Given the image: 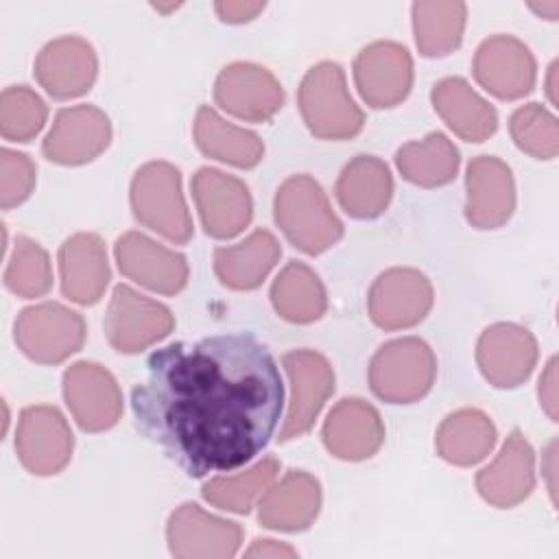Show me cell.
Masks as SVG:
<instances>
[{
  "mask_svg": "<svg viewBox=\"0 0 559 559\" xmlns=\"http://www.w3.org/2000/svg\"><path fill=\"white\" fill-rule=\"evenodd\" d=\"M282 404L275 358L249 332L155 349L146 380L131 391L140 432L192 478L229 472L262 452Z\"/></svg>",
  "mask_w": 559,
  "mask_h": 559,
  "instance_id": "1",
  "label": "cell"
},
{
  "mask_svg": "<svg viewBox=\"0 0 559 559\" xmlns=\"http://www.w3.org/2000/svg\"><path fill=\"white\" fill-rule=\"evenodd\" d=\"M273 218L286 240L308 255H319L343 238L341 218L310 175H293L277 188Z\"/></svg>",
  "mask_w": 559,
  "mask_h": 559,
  "instance_id": "2",
  "label": "cell"
},
{
  "mask_svg": "<svg viewBox=\"0 0 559 559\" xmlns=\"http://www.w3.org/2000/svg\"><path fill=\"white\" fill-rule=\"evenodd\" d=\"M297 103L308 131L321 140H349L365 124V114L354 103L336 61H321L306 72Z\"/></svg>",
  "mask_w": 559,
  "mask_h": 559,
  "instance_id": "3",
  "label": "cell"
},
{
  "mask_svg": "<svg viewBox=\"0 0 559 559\" xmlns=\"http://www.w3.org/2000/svg\"><path fill=\"white\" fill-rule=\"evenodd\" d=\"M129 201L133 216L170 242L183 245L194 227L181 190V173L168 162H148L131 179Z\"/></svg>",
  "mask_w": 559,
  "mask_h": 559,
  "instance_id": "4",
  "label": "cell"
},
{
  "mask_svg": "<svg viewBox=\"0 0 559 559\" xmlns=\"http://www.w3.org/2000/svg\"><path fill=\"white\" fill-rule=\"evenodd\" d=\"M437 356L417 336H402L384 343L369 362V386L376 397L389 404L421 400L435 384Z\"/></svg>",
  "mask_w": 559,
  "mask_h": 559,
  "instance_id": "5",
  "label": "cell"
},
{
  "mask_svg": "<svg viewBox=\"0 0 559 559\" xmlns=\"http://www.w3.org/2000/svg\"><path fill=\"white\" fill-rule=\"evenodd\" d=\"M85 319L57 301L20 310L13 338L22 354L39 365H57L76 354L85 343Z\"/></svg>",
  "mask_w": 559,
  "mask_h": 559,
  "instance_id": "6",
  "label": "cell"
},
{
  "mask_svg": "<svg viewBox=\"0 0 559 559\" xmlns=\"http://www.w3.org/2000/svg\"><path fill=\"white\" fill-rule=\"evenodd\" d=\"M103 325L116 352L135 354L166 338L175 328V317L164 304L127 284H118L111 293Z\"/></svg>",
  "mask_w": 559,
  "mask_h": 559,
  "instance_id": "7",
  "label": "cell"
},
{
  "mask_svg": "<svg viewBox=\"0 0 559 559\" xmlns=\"http://www.w3.org/2000/svg\"><path fill=\"white\" fill-rule=\"evenodd\" d=\"M290 382V402L280 441L306 435L319 417L323 404L334 393V369L328 358L314 349H293L282 356Z\"/></svg>",
  "mask_w": 559,
  "mask_h": 559,
  "instance_id": "8",
  "label": "cell"
},
{
  "mask_svg": "<svg viewBox=\"0 0 559 559\" xmlns=\"http://www.w3.org/2000/svg\"><path fill=\"white\" fill-rule=\"evenodd\" d=\"M435 301L430 280L411 266L380 273L367 295L371 321L382 330H406L426 319Z\"/></svg>",
  "mask_w": 559,
  "mask_h": 559,
  "instance_id": "9",
  "label": "cell"
},
{
  "mask_svg": "<svg viewBox=\"0 0 559 559\" xmlns=\"http://www.w3.org/2000/svg\"><path fill=\"white\" fill-rule=\"evenodd\" d=\"M74 435L59 408L37 404L20 413L15 454L35 476H55L72 459Z\"/></svg>",
  "mask_w": 559,
  "mask_h": 559,
  "instance_id": "10",
  "label": "cell"
},
{
  "mask_svg": "<svg viewBox=\"0 0 559 559\" xmlns=\"http://www.w3.org/2000/svg\"><path fill=\"white\" fill-rule=\"evenodd\" d=\"M190 188L207 236L227 240L251 223L253 201L247 183L238 177L203 166L192 175Z\"/></svg>",
  "mask_w": 559,
  "mask_h": 559,
  "instance_id": "11",
  "label": "cell"
},
{
  "mask_svg": "<svg viewBox=\"0 0 559 559\" xmlns=\"http://www.w3.org/2000/svg\"><path fill=\"white\" fill-rule=\"evenodd\" d=\"M63 400L85 432H103L118 424L122 415V391L98 362L79 360L63 371Z\"/></svg>",
  "mask_w": 559,
  "mask_h": 559,
  "instance_id": "12",
  "label": "cell"
},
{
  "mask_svg": "<svg viewBox=\"0 0 559 559\" xmlns=\"http://www.w3.org/2000/svg\"><path fill=\"white\" fill-rule=\"evenodd\" d=\"M166 539L179 559H229L242 544V528L238 522L207 513L197 502H183L168 518Z\"/></svg>",
  "mask_w": 559,
  "mask_h": 559,
  "instance_id": "13",
  "label": "cell"
},
{
  "mask_svg": "<svg viewBox=\"0 0 559 559\" xmlns=\"http://www.w3.org/2000/svg\"><path fill=\"white\" fill-rule=\"evenodd\" d=\"M284 90L264 66L236 61L225 66L214 83V100L227 114L247 122H266L284 105Z\"/></svg>",
  "mask_w": 559,
  "mask_h": 559,
  "instance_id": "14",
  "label": "cell"
},
{
  "mask_svg": "<svg viewBox=\"0 0 559 559\" xmlns=\"http://www.w3.org/2000/svg\"><path fill=\"white\" fill-rule=\"evenodd\" d=\"M354 81L369 107H395L413 87L411 52L397 41H373L358 52L354 61Z\"/></svg>",
  "mask_w": 559,
  "mask_h": 559,
  "instance_id": "15",
  "label": "cell"
},
{
  "mask_svg": "<svg viewBox=\"0 0 559 559\" xmlns=\"http://www.w3.org/2000/svg\"><path fill=\"white\" fill-rule=\"evenodd\" d=\"M537 356L535 336L518 323H493L483 330L476 343L478 369L496 389H515L526 382Z\"/></svg>",
  "mask_w": 559,
  "mask_h": 559,
  "instance_id": "16",
  "label": "cell"
},
{
  "mask_svg": "<svg viewBox=\"0 0 559 559\" xmlns=\"http://www.w3.org/2000/svg\"><path fill=\"white\" fill-rule=\"evenodd\" d=\"M472 70L476 81L500 100H515L531 94L537 79L533 52L513 35L485 39L476 48Z\"/></svg>",
  "mask_w": 559,
  "mask_h": 559,
  "instance_id": "17",
  "label": "cell"
},
{
  "mask_svg": "<svg viewBox=\"0 0 559 559\" xmlns=\"http://www.w3.org/2000/svg\"><path fill=\"white\" fill-rule=\"evenodd\" d=\"M114 255L120 273L148 290L177 295L188 284L190 269L186 255L166 249L146 234H122L114 245Z\"/></svg>",
  "mask_w": 559,
  "mask_h": 559,
  "instance_id": "18",
  "label": "cell"
},
{
  "mask_svg": "<svg viewBox=\"0 0 559 559\" xmlns=\"http://www.w3.org/2000/svg\"><path fill=\"white\" fill-rule=\"evenodd\" d=\"M111 142V122L94 105L66 107L44 138L41 153L61 166H81L96 159Z\"/></svg>",
  "mask_w": 559,
  "mask_h": 559,
  "instance_id": "19",
  "label": "cell"
},
{
  "mask_svg": "<svg viewBox=\"0 0 559 559\" xmlns=\"http://www.w3.org/2000/svg\"><path fill=\"white\" fill-rule=\"evenodd\" d=\"M33 72L52 98L70 100L92 90L98 74V59L87 39L63 35L39 50Z\"/></svg>",
  "mask_w": 559,
  "mask_h": 559,
  "instance_id": "20",
  "label": "cell"
},
{
  "mask_svg": "<svg viewBox=\"0 0 559 559\" xmlns=\"http://www.w3.org/2000/svg\"><path fill=\"white\" fill-rule=\"evenodd\" d=\"M515 210L511 168L493 157L478 155L465 170V218L476 229L502 227Z\"/></svg>",
  "mask_w": 559,
  "mask_h": 559,
  "instance_id": "21",
  "label": "cell"
},
{
  "mask_svg": "<svg viewBox=\"0 0 559 559\" xmlns=\"http://www.w3.org/2000/svg\"><path fill=\"white\" fill-rule=\"evenodd\" d=\"M535 487V452L522 430L513 428L498 456L476 474L480 498L498 509L526 500Z\"/></svg>",
  "mask_w": 559,
  "mask_h": 559,
  "instance_id": "22",
  "label": "cell"
},
{
  "mask_svg": "<svg viewBox=\"0 0 559 559\" xmlns=\"http://www.w3.org/2000/svg\"><path fill=\"white\" fill-rule=\"evenodd\" d=\"M323 445L341 461H365L384 443L380 413L362 397H343L321 428Z\"/></svg>",
  "mask_w": 559,
  "mask_h": 559,
  "instance_id": "23",
  "label": "cell"
},
{
  "mask_svg": "<svg viewBox=\"0 0 559 559\" xmlns=\"http://www.w3.org/2000/svg\"><path fill=\"white\" fill-rule=\"evenodd\" d=\"M59 280L61 293L74 304L92 306L103 297L111 271L98 234L79 231L59 247Z\"/></svg>",
  "mask_w": 559,
  "mask_h": 559,
  "instance_id": "24",
  "label": "cell"
},
{
  "mask_svg": "<svg viewBox=\"0 0 559 559\" xmlns=\"http://www.w3.org/2000/svg\"><path fill=\"white\" fill-rule=\"evenodd\" d=\"M321 511V485L301 469H290L258 502V520L271 531H306Z\"/></svg>",
  "mask_w": 559,
  "mask_h": 559,
  "instance_id": "25",
  "label": "cell"
},
{
  "mask_svg": "<svg viewBox=\"0 0 559 559\" xmlns=\"http://www.w3.org/2000/svg\"><path fill=\"white\" fill-rule=\"evenodd\" d=\"M338 205L358 221L378 218L391 203L393 177L389 166L376 155L349 159L334 186Z\"/></svg>",
  "mask_w": 559,
  "mask_h": 559,
  "instance_id": "26",
  "label": "cell"
},
{
  "mask_svg": "<svg viewBox=\"0 0 559 559\" xmlns=\"http://www.w3.org/2000/svg\"><path fill=\"white\" fill-rule=\"evenodd\" d=\"M430 100L441 120L463 140L483 142L498 129V114L465 79L448 76L435 83Z\"/></svg>",
  "mask_w": 559,
  "mask_h": 559,
  "instance_id": "27",
  "label": "cell"
},
{
  "mask_svg": "<svg viewBox=\"0 0 559 559\" xmlns=\"http://www.w3.org/2000/svg\"><path fill=\"white\" fill-rule=\"evenodd\" d=\"M280 255L277 238L269 229H255L238 245L216 247L214 273L231 290H253L266 280Z\"/></svg>",
  "mask_w": 559,
  "mask_h": 559,
  "instance_id": "28",
  "label": "cell"
},
{
  "mask_svg": "<svg viewBox=\"0 0 559 559\" xmlns=\"http://www.w3.org/2000/svg\"><path fill=\"white\" fill-rule=\"evenodd\" d=\"M194 142L203 155L236 168H253L264 157V144L258 133L227 122L207 105L197 109Z\"/></svg>",
  "mask_w": 559,
  "mask_h": 559,
  "instance_id": "29",
  "label": "cell"
},
{
  "mask_svg": "<svg viewBox=\"0 0 559 559\" xmlns=\"http://www.w3.org/2000/svg\"><path fill=\"white\" fill-rule=\"evenodd\" d=\"M496 426L478 408H459L450 413L435 435L437 454L461 467L480 463L496 445Z\"/></svg>",
  "mask_w": 559,
  "mask_h": 559,
  "instance_id": "30",
  "label": "cell"
},
{
  "mask_svg": "<svg viewBox=\"0 0 559 559\" xmlns=\"http://www.w3.org/2000/svg\"><path fill=\"white\" fill-rule=\"evenodd\" d=\"M271 304L275 312L290 323H314L328 308L325 286L304 262L290 260L271 284Z\"/></svg>",
  "mask_w": 559,
  "mask_h": 559,
  "instance_id": "31",
  "label": "cell"
},
{
  "mask_svg": "<svg viewBox=\"0 0 559 559\" xmlns=\"http://www.w3.org/2000/svg\"><path fill=\"white\" fill-rule=\"evenodd\" d=\"M459 148L441 131H432L424 140L406 142L395 153L400 175L408 183L421 188H439L450 183L459 173Z\"/></svg>",
  "mask_w": 559,
  "mask_h": 559,
  "instance_id": "32",
  "label": "cell"
},
{
  "mask_svg": "<svg viewBox=\"0 0 559 559\" xmlns=\"http://www.w3.org/2000/svg\"><path fill=\"white\" fill-rule=\"evenodd\" d=\"M411 11L415 44L424 57H445L461 46L467 20L465 2H415Z\"/></svg>",
  "mask_w": 559,
  "mask_h": 559,
  "instance_id": "33",
  "label": "cell"
},
{
  "mask_svg": "<svg viewBox=\"0 0 559 559\" xmlns=\"http://www.w3.org/2000/svg\"><path fill=\"white\" fill-rule=\"evenodd\" d=\"M280 474V461L275 456H264L247 472H240L236 476H216L207 480L201 489L203 498L231 513H249L258 498L271 487L275 476Z\"/></svg>",
  "mask_w": 559,
  "mask_h": 559,
  "instance_id": "34",
  "label": "cell"
},
{
  "mask_svg": "<svg viewBox=\"0 0 559 559\" xmlns=\"http://www.w3.org/2000/svg\"><path fill=\"white\" fill-rule=\"evenodd\" d=\"M4 286L17 297H41L52 286V269L46 249L28 236H17L4 271Z\"/></svg>",
  "mask_w": 559,
  "mask_h": 559,
  "instance_id": "35",
  "label": "cell"
},
{
  "mask_svg": "<svg viewBox=\"0 0 559 559\" xmlns=\"http://www.w3.org/2000/svg\"><path fill=\"white\" fill-rule=\"evenodd\" d=\"M509 133L515 146L535 159H552L559 153L557 118L539 103L518 107L509 118Z\"/></svg>",
  "mask_w": 559,
  "mask_h": 559,
  "instance_id": "36",
  "label": "cell"
},
{
  "mask_svg": "<svg viewBox=\"0 0 559 559\" xmlns=\"http://www.w3.org/2000/svg\"><path fill=\"white\" fill-rule=\"evenodd\" d=\"M48 107L28 85H11L0 96V133L9 142H28L46 124Z\"/></svg>",
  "mask_w": 559,
  "mask_h": 559,
  "instance_id": "37",
  "label": "cell"
},
{
  "mask_svg": "<svg viewBox=\"0 0 559 559\" xmlns=\"http://www.w3.org/2000/svg\"><path fill=\"white\" fill-rule=\"evenodd\" d=\"M37 179V168L26 153L2 148L0 151V205L11 210L24 203Z\"/></svg>",
  "mask_w": 559,
  "mask_h": 559,
  "instance_id": "38",
  "label": "cell"
},
{
  "mask_svg": "<svg viewBox=\"0 0 559 559\" xmlns=\"http://www.w3.org/2000/svg\"><path fill=\"white\" fill-rule=\"evenodd\" d=\"M539 404L552 421H557V360L550 358L539 378Z\"/></svg>",
  "mask_w": 559,
  "mask_h": 559,
  "instance_id": "39",
  "label": "cell"
},
{
  "mask_svg": "<svg viewBox=\"0 0 559 559\" xmlns=\"http://www.w3.org/2000/svg\"><path fill=\"white\" fill-rule=\"evenodd\" d=\"M218 17L227 24H242V22H249L253 20L258 13H262L264 9V2H216L214 4Z\"/></svg>",
  "mask_w": 559,
  "mask_h": 559,
  "instance_id": "40",
  "label": "cell"
},
{
  "mask_svg": "<svg viewBox=\"0 0 559 559\" xmlns=\"http://www.w3.org/2000/svg\"><path fill=\"white\" fill-rule=\"evenodd\" d=\"M247 557H271V559H290L297 557V550L290 548L284 542H275V539H255L251 544V548L245 552Z\"/></svg>",
  "mask_w": 559,
  "mask_h": 559,
  "instance_id": "41",
  "label": "cell"
},
{
  "mask_svg": "<svg viewBox=\"0 0 559 559\" xmlns=\"http://www.w3.org/2000/svg\"><path fill=\"white\" fill-rule=\"evenodd\" d=\"M531 9H533L535 13H539V15H544L546 20H555V17H557V11H559V2H557V0L542 2V4L531 2Z\"/></svg>",
  "mask_w": 559,
  "mask_h": 559,
  "instance_id": "42",
  "label": "cell"
},
{
  "mask_svg": "<svg viewBox=\"0 0 559 559\" xmlns=\"http://www.w3.org/2000/svg\"><path fill=\"white\" fill-rule=\"evenodd\" d=\"M555 68H557V63H552V66H550V79H548V96H550V100H552V103H555V96H552V90H555V87H552V76H555Z\"/></svg>",
  "mask_w": 559,
  "mask_h": 559,
  "instance_id": "43",
  "label": "cell"
}]
</instances>
